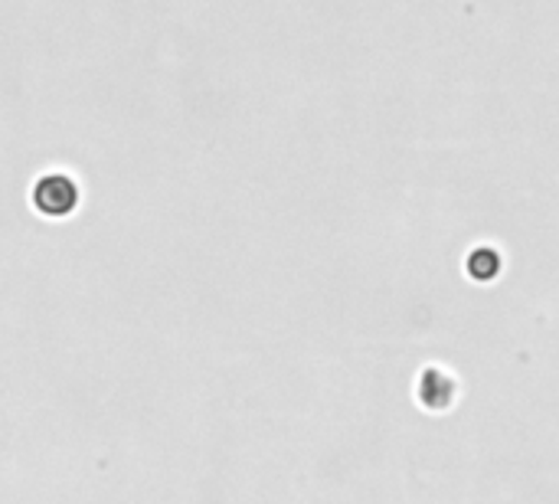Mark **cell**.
<instances>
[{
    "mask_svg": "<svg viewBox=\"0 0 559 504\" xmlns=\"http://www.w3.org/2000/svg\"><path fill=\"white\" fill-rule=\"evenodd\" d=\"M26 200H29L33 213L43 220H69L82 207V184L72 171L52 167V171L36 174Z\"/></svg>",
    "mask_w": 559,
    "mask_h": 504,
    "instance_id": "obj_1",
    "label": "cell"
},
{
    "mask_svg": "<svg viewBox=\"0 0 559 504\" xmlns=\"http://www.w3.org/2000/svg\"><path fill=\"white\" fill-rule=\"evenodd\" d=\"M416 400L429 413H449L459 403V380L442 367H426L416 377Z\"/></svg>",
    "mask_w": 559,
    "mask_h": 504,
    "instance_id": "obj_2",
    "label": "cell"
},
{
    "mask_svg": "<svg viewBox=\"0 0 559 504\" xmlns=\"http://www.w3.org/2000/svg\"><path fill=\"white\" fill-rule=\"evenodd\" d=\"M501 272V253L498 249H475L468 256V276L475 282H491Z\"/></svg>",
    "mask_w": 559,
    "mask_h": 504,
    "instance_id": "obj_3",
    "label": "cell"
}]
</instances>
